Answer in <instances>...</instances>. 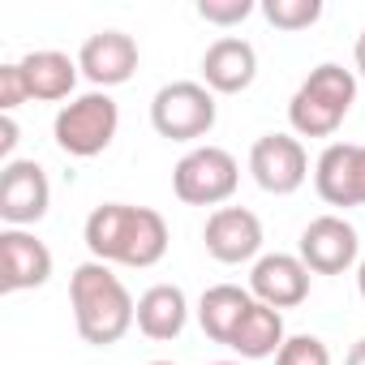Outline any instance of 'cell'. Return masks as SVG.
Segmentation results:
<instances>
[{
	"mask_svg": "<svg viewBox=\"0 0 365 365\" xmlns=\"http://www.w3.org/2000/svg\"><path fill=\"white\" fill-rule=\"evenodd\" d=\"M190 322V301L176 284H150L142 297H138V331L155 344H168L185 331Z\"/></svg>",
	"mask_w": 365,
	"mask_h": 365,
	"instance_id": "cell-16",
	"label": "cell"
},
{
	"mask_svg": "<svg viewBox=\"0 0 365 365\" xmlns=\"http://www.w3.org/2000/svg\"><path fill=\"white\" fill-rule=\"evenodd\" d=\"M116 129H120V108H116V99H112L108 91H86V95L69 99V103L56 112V125H52L56 146H61L65 155H73V159H95V155H103V150L112 146Z\"/></svg>",
	"mask_w": 365,
	"mask_h": 365,
	"instance_id": "cell-4",
	"label": "cell"
},
{
	"mask_svg": "<svg viewBox=\"0 0 365 365\" xmlns=\"http://www.w3.org/2000/svg\"><path fill=\"white\" fill-rule=\"evenodd\" d=\"M69 305H73V327L86 344L112 348L138 327V301L120 284V275L108 262H82L69 275Z\"/></svg>",
	"mask_w": 365,
	"mask_h": 365,
	"instance_id": "cell-2",
	"label": "cell"
},
{
	"mask_svg": "<svg viewBox=\"0 0 365 365\" xmlns=\"http://www.w3.org/2000/svg\"><path fill=\"white\" fill-rule=\"evenodd\" d=\"M275 365H331V348L318 335H288L275 352Z\"/></svg>",
	"mask_w": 365,
	"mask_h": 365,
	"instance_id": "cell-21",
	"label": "cell"
},
{
	"mask_svg": "<svg viewBox=\"0 0 365 365\" xmlns=\"http://www.w3.org/2000/svg\"><path fill=\"white\" fill-rule=\"evenodd\" d=\"M309 279L314 271L297 254H262L250 271V297L284 314L309 297Z\"/></svg>",
	"mask_w": 365,
	"mask_h": 365,
	"instance_id": "cell-13",
	"label": "cell"
},
{
	"mask_svg": "<svg viewBox=\"0 0 365 365\" xmlns=\"http://www.w3.org/2000/svg\"><path fill=\"white\" fill-rule=\"evenodd\" d=\"M26 99H31V91H26L22 65H18V61L0 65V112H5V116H14V108H22Z\"/></svg>",
	"mask_w": 365,
	"mask_h": 365,
	"instance_id": "cell-23",
	"label": "cell"
},
{
	"mask_svg": "<svg viewBox=\"0 0 365 365\" xmlns=\"http://www.w3.org/2000/svg\"><path fill=\"white\" fill-rule=\"evenodd\" d=\"M241 185V168L232 159V150L224 146H194L180 155V163L172 168V190L176 198L185 202V207H215L228 202Z\"/></svg>",
	"mask_w": 365,
	"mask_h": 365,
	"instance_id": "cell-5",
	"label": "cell"
},
{
	"mask_svg": "<svg viewBox=\"0 0 365 365\" xmlns=\"http://www.w3.org/2000/svg\"><path fill=\"white\" fill-rule=\"evenodd\" d=\"M250 305H254V297H250L245 288H237V284H215V288H207L202 301H198V322H202V331H207L215 344L228 348V339H232V331L241 327V318L250 314Z\"/></svg>",
	"mask_w": 365,
	"mask_h": 365,
	"instance_id": "cell-19",
	"label": "cell"
},
{
	"mask_svg": "<svg viewBox=\"0 0 365 365\" xmlns=\"http://www.w3.org/2000/svg\"><path fill=\"white\" fill-rule=\"evenodd\" d=\"M215 95L202 82H168L150 99V125L168 142H198L215 129Z\"/></svg>",
	"mask_w": 365,
	"mask_h": 365,
	"instance_id": "cell-6",
	"label": "cell"
},
{
	"mask_svg": "<svg viewBox=\"0 0 365 365\" xmlns=\"http://www.w3.org/2000/svg\"><path fill=\"white\" fill-rule=\"evenodd\" d=\"M82 241L95 262L108 267H133L146 271L163 262L168 254V220L150 207H129V202H103L86 215Z\"/></svg>",
	"mask_w": 365,
	"mask_h": 365,
	"instance_id": "cell-1",
	"label": "cell"
},
{
	"mask_svg": "<svg viewBox=\"0 0 365 365\" xmlns=\"http://www.w3.org/2000/svg\"><path fill=\"white\" fill-rule=\"evenodd\" d=\"M352 61H356V73L365 78V31L356 35V48H352Z\"/></svg>",
	"mask_w": 365,
	"mask_h": 365,
	"instance_id": "cell-25",
	"label": "cell"
},
{
	"mask_svg": "<svg viewBox=\"0 0 365 365\" xmlns=\"http://www.w3.org/2000/svg\"><path fill=\"white\" fill-rule=\"evenodd\" d=\"M250 172L262 194L288 198L309 180V155L297 133H262L250 146Z\"/></svg>",
	"mask_w": 365,
	"mask_h": 365,
	"instance_id": "cell-7",
	"label": "cell"
},
{
	"mask_svg": "<svg viewBox=\"0 0 365 365\" xmlns=\"http://www.w3.org/2000/svg\"><path fill=\"white\" fill-rule=\"evenodd\" d=\"M254 9H258L254 0H198V18L211 22V26H220V31L241 26Z\"/></svg>",
	"mask_w": 365,
	"mask_h": 365,
	"instance_id": "cell-22",
	"label": "cell"
},
{
	"mask_svg": "<svg viewBox=\"0 0 365 365\" xmlns=\"http://www.w3.org/2000/svg\"><path fill=\"white\" fill-rule=\"evenodd\" d=\"M211 365H241V361H211Z\"/></svg>",
	"mask_w": 365,
	"mask_h": 365,
	"instance_id": "cell-28",
	"label": "cell"
},
{
	"mask_svg": "<svg viewBox=\"0 0 365 365\" xmlns=\"http://www.w3.org/2000/svg\"><path fill=\"white\" fill-rule=\"evenodd\" d=\"M202 245L215 262L224 267H241V262H258L262 258V220L250 207H220L207 215L202 228Z\"/></svg>",
	"mask_w": 365,
	"mask_h": 365,
	"instance_id": "cell-10",
	"label": "cell"
},
{
	"mask_svg": "<svg viewBox=\"0 0 365 365\" xmlns=\"http://www.w3.org/2000/svg\"><path fill=\"white\" fill-rule=\"evenodd\" d=\"M284 339H288L284 314L271 309V305H262V301H254L250 314L241 318V327L232 331L228 348H232L241 361H267V356H275V352L284 348Z\"/></svg>",
	"mask_w": 365,
	"mask_h": 365,
	"instance_id": "cell-18",
	"label": "cell"
},
{
	"mask_svg": "<svg viewBox=\"0 0 365 365\" xmlns=\"http://www.w3.org/2000/svg\"><path fill=\"white\" fill-rule=\"evenodd\" d=\"M344 365H365V339H356L352 348H348V361Z\"/></svg>",
	"mask_w": 365,
	"mask_h": 365,
	"instance_id": "cell-26",
	"label": "cell"
},
{
	"mask_svg": "<svg viewBox=\"0 0 365 365\" xmlns=\"http://www.w3.org/2000/svg\"><path fill=\"white\" fill-rule=\"evenodd\" d=\"M361 254V237L344 215H318L305 224L297 258L314 271V275H344Z\"/></svg>",
	"mask_w": 365,
	"mask_h": 365,
	"instance_id": "cell-11",
	"label": "cell"
},
{
	"mask_svg": "<svg viewBox=\"0 0 365 365\" xmlns=\"http://www.w3.org/2000/svg\"><path fill=\"white\" fill-rule=\"evenodd\" d=\"M150 365H172V361H150Z\"/></svg>",
	"mask_w": 365,
	"mask_h": 365,
	"instance_id": "cell-29",
	"label": "cell"
},
{
	"mask_svg": "<svg viewBox=\"0 0 365 365\" xmlns=\"http://www.w3.org/2000/svg\"><path fill=\"white\" fill-rule=\"evenodd\" d=\"M52 279V250L31 228L0 232V292H26Z\"/></svg>",
	"mask_w": 365,
	"mask_h": 365,
	"instance_id": "cell-12",
	"label": "cell"
},
{
	"mask_svg": "<svg viewBox=\"0 0 365 365\" xmlns=\"http://www.w3.org/2000/svg\"><path fill=\"white\" fill-rule=\"evenodd\" d=\"M356 292H361V301H365V258H361V267H356Z\"/></svg>",
	"mask_w": 365,
	"mask_h": 365,
	"instance_id": "cell-27",
	"label": "cell"
},
{
	"mask_svg": "<svg viewBox=\"0 0 365 365\" xmlns=\"http://www.w3.org/2000/svg\"><path fill=\"white\" fill-rule=\"evenodd\" d=\"M52 185L35 159H9L0 168V220L9 228H31L48 215Z\"/></svg>",
	"mask_w": 365,
	"mask_h": 365,
	"instance_id": "cell-8",
	"label": "cell"
},
{
	"mask_svg": "<svg viewBox=\"0 0 365 365\" xmlns=\"http://www.w3.org/2000/svg\"><path fill=\"white\" fill-rule=\"evenodd\" d=\"M78 69L86 82H95V91L108 86H125L138 73V43L125 31H99L82 43L78 52Z\"/></svg>",
	"mask_w": 365,
	"mask_h": 365,
	"instance_id": "cell-14",
	"label": "cell"
},
{
	"mask_svg": "<svg viewBox=\"0 0 365 365\" xmlns=\"http://www.w3.org/2000/svg\"><path fill=\"white\" fill-rule=\"evenodd\" d=\"M14 146H18V120L0 116V155H5V163L14 159Z\"/></svg>",
	"mask_w": 365,
	"mask_h": 365,
	"instance_id": "cell-24",
	"label": "cell"
},
{
	"mask_svg": "<svg viewBox=\"0 0 365 365\" xmlns=\"http://www.w3.org/2000/svg\"><path fill=\"white\" fill-rule=\"evenodd\" d=\"M356 103V73L344 65H318L288 99V125L297 138H331Z\"/></svg>",
	"mask_w": 365,
	"mask_h": 365,
	"instance_id": "cell-3",
	"label": "cell"
},
{
	"mask_svg": "<svg viewBox=\"0 0 365 365\" xmlns=\"http://www.w3.org/2000/svg\"><path fill=\"white\" fill-rule=\"evenodd\" d=\"M22 78H26V91L31 99L39 103H56V99H69L73 86H78V61L56 52V48H39V52H26L22 61Z\"/></svg>",
	"mask_w": 365,
	"mask_h": 365,
	"instance_id": "cell-17",
	"label": "cell"
},
{
	"mask_svg": "<svg viewBox=\"0 0 365 365\" xmlns=\"http://www.w3.org/2000/svg\"><path fill=\"white\" fill-rule=\"evenodd\" d=\"M262 18L275 31H309L322 18V0H262Z\"/></svg>",
	"mask_w": 365,
	"mask_h": 365,
	"instance_id": "cell-20",
	"label": "cell"
},
{
	"mask_svg": "<svg viewBox=\"0 0 365 365\" xmlns=\"http://www.w3.org/2000/svg\"><path fill=\"white\" fill-rule=\"evenodd\" d=\"M314 190L327 207H365V146L331 142L314 163Z\"/></svg>",
	"mask_w": 365,
	"mask_h": 365,
	"instance_id": "cell-9",
	"label": "cell"
},
{
	"mask_svg": "<svg viewBox=\"0 0 365 365\" xmlns=\"http://www.w3.org/2000/svg\"><path fill=\"white\" fill-rule=\"evenodd\" d=\"M258 78V52L241 35H224L202 52V86L211 95H241Z\"/></svg>",
	"mask_w": 365,
	"mask_h": 365,
	"instance_id": "cell-15",
	"label": "cell"
}]
</instances>
